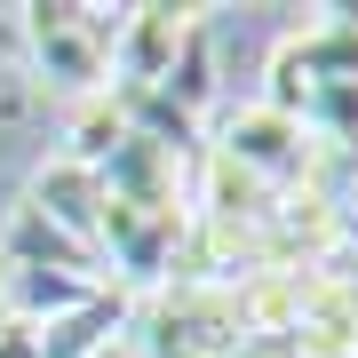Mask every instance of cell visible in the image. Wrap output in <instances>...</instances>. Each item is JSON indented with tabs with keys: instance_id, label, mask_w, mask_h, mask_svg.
I'll use <instances>...</instances> for the list:
<instances>
[{
	"instance_id": "obj_1",
	"label": "cell",
	"mask_w": 358,
	"mask_h": 358,
	"mask_svg": "<svg viewBox=\"0 0 358 358\" xmlns=\"http://www.w3.org/2000/svg\"><path fill=\"white\" fill-rule=\"evenodd\" d=\"M16 32L32 48V72L48 80L56 96H103L112 88V32L120 8H80V0H32L16 8Z\"/></svg>"
},
{
	"instance_id": "obj_2",
	"label": "cell",
	"mask_w": 358,
	"mask_h": 358,
	"mask_svg": "<svg viewBox=\"0 0 358 358\" xmlns=\"http://www.w3.org/2000/svg\"><path fill=\"white\" fill-rule=\"evenodd\" d=\"M120 343H128L136 358H223L231 343H239V319H231V294L223 287L167 279L152 294H136Z\"/></svg>"
},
{
	"instance_id": "obj_3",
	"label": "cell",
	"mask_w": 358,
	"mask_h": 358,
	"mask_svg": "<svg viewBox=\"0 0 358 358\" xmlns=\"http://www.w3.org/2000/svg\"><path fill=\"white\" fill-rule=\"evenodd\" d=\"M207 152L231 159L239 176H255L263 192H303V183H319V136L303 128V120L271 112V103H223L215 128H207Z\"/></svg>"
},
{
	"instance_id": "obj_4",
	"label": "cell",
	"mask_w": 358,
	"mask_h": 358,
	"mask_svg": "<svg viewBox=\"0 0 358 358\" xmlns=\"http://www.w3.org/2000/svg\"><path fill=\"white\" fill-rule=\"evenodd\" d=\"M199 8H167V0H143V8H120L112 32V88H167L176 56L192 48Z\"/></svg>"
},
{
	"instance_id": "obj_5",
	"label": "cell",
	"mask_w": 358,
	"mask_h": 358,
	"mask_svg": "<svg viewBox=\"0 0 358 358\" xmlns=\"http://www.w3.org/2000/svg\"><path fill=\"white\" fill-rule=\"evenodd\" d=\"M24 207H32L48 231H64L80 255H96V239H103V167H80V159H64V152L40 159Z\"/></svg>"
},
{
	"instance_id": "obj_6",
	"label": "cell",
	"mask_w": 358,
	"mask_h": 358,
	"mask_svg": "<svg viewBox=\"0 0 358 358\" xmlns=\"http://www.w3.org/2000/svg\"><path fill=\"white\" fill-rule=\"evenodd\" d=\"M128 310H136V294L96 287L80 310H64V319H48V327H24L32 334V358H103L120 334H128Z\"/></svg>"
},
{
	"instance_id": "obj_7",
	"label": "cell",
	"mask_w": 358,
	"mask_h": 358,
	"mask_svg": "<svg viewBox=\"0 0 358 358\" xmlns=\"http://www.w3.org/2000/svg\"><path fill=\"white\" fill-rule=\"evenodd\" d=\"M287 334L303 343V358H358V287L343 271H310L303 310H294Z\"/></svg>"
},
{
	"instance_id": "obj_8",
	"label": "cell",
	"mask_w": 358,
	"mask_h": 358,
	"mask_svg": "<svg viewBox=\"0 0 358 358\" xmlns=\"http://www.w3.org/2000/svg\"><path fill=\"white\" fill-rule=\"evenodd\" d=\"M128 143V103H120V88H103V96H80L72 103V128H64V159L80 167H103Z\"/></svg>"
},
{
	"instance_id": "obj_9",
	"label": "cell",
	"mask_w": 358,
	"mask_h": 358,
	"mask_svg": "<svg viewBox=\"0 0 358 358\" xmlns=\"http://www.w3.org/2000/svg\"><path fill=\"white\" fill-rule=\"evenodd\" d=\"M223 358H303V343H294V334L279 327V334H239V343H231Z\"/></svg>"
},
{
	"instance_id": "obj_10",
	"label": "cell",
	"mask_w": 358,
	"mask_h": 358,
	"mask_svg": "<svg viewBox=\"0 0 358 358\" xmlns=\"http://www.w3.org/2000/svg\"><path fill=\"white\" fill-rule=\"evenodd\" d=\"M0 327H16V263H8V247H0Z\"/></svg>"
}]
</instances>
